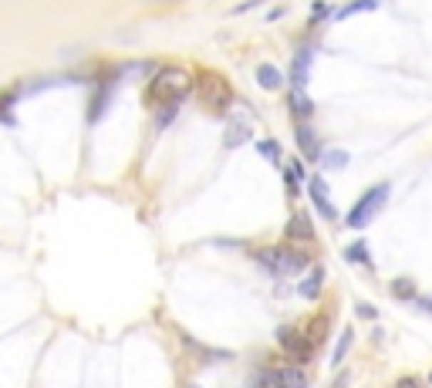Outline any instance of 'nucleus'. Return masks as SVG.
Segmentation results:
<instances>
[{
    "label": "nucleus",
    "mask_w": 432,
    "mask_h": 388,
    "mask_svg": "<svg viewBox=\"0 0 432 388\" xmlns=\"http://www.w3.org/2000/svg\"><path fill=\"white\" fill-rule=\"evenodd\" d=\"M192 91V78L190 71H182V68H163L159 75L153 78V85H149V102L153 105H182L186 98H190Z\"/></svg>",
    "instance_id": "1"
},
{
    "label": "nucleus",
    "mask_w": 432,
    "mask_h": 388,
    "mask_svg": "<svg viewBox=\"0 0 432 388\" xmlns=\"http://www.w3.org/2000/svg\"><path fill=\"white\" fill-rule=\"evenodd\" d=\"M254 257L270 273H301L311 267V260L301 250H294V246H267V250H257Z\"/></svg>",
    "instance_id": "2"
},
{
    "label": "nucleus",
    "mask_w": 432,
    "mask_h": 388,
    "mask_svg": "<svg viewBox=\"0 0 432 388\" xmlns=\"http://www.w3.org/2000/svg\"><path fill=\"white\" fill-rule=\"evenodd\" d=\"M192 88H196V95L203 98V105L210 112H227L230 105H233V88H230V81L223 75H216V71H200Z\"/></svg>",
    "instance_id": "3"
},
{
    "label": "nucleus",
    "mask_w": 432,
    "mask_h": 388,
    "mask_svg": "<svg viewBox=\"0 0 432 388\" xmlns=\"http://www.w3.org/2000/svg\"><path fill=\"white\" fill-rule=\"evenodd\" d=\"M389 193H392V186H389V182H379V186H371L369 193H365V196H361V199L355 203V206H351V213L344 216V223H348L351 230H365V226H369V223L381 213V206L389 203Z\"/></svg>",
    "instance_id": "4"
},
{
    "label": "nucleus",
    "mask_w": 432,
    "mask_h": 388,
    "mask_svg": "<svg viewBox=\"0 0 432 388\" xmlns=\"http://www.w3.org/2000/svg\"><path fill=\"white\" fill-rule=\"evenodd\" d=\"M280 348L287 351V355H291L294 362L297 365H304V362H311V355H314V345H311V341H307V335L304 331H301V327H280Z\"/></svg>",
    "instance_id": "5"
},
{
    "label": "nucleus",
    "mask_w": 432,
    "mask_h": 388,
    "mask_svg": "<svg viewBox=\"0 0 432 388\" xmlns=\"http://www.w3.org/2000/svg\"><path fill=\"white\" fill-rule=\"evenodd\" d=\"M294 135H297V145H301V152H304L307 162H318L321 152H324L318 142V132L311 129L307 122H297V125H294Z\"/></svg>",
    "instance_id": "6"
},
{
    "label": "nucleus",
    "mask_w": 432,
    "mask_h": 388,
    "mask_svg": "<svg viewBox=\"0 0 432 388\" xmlns=\"http://www.w3.org/2000/svg\"><path fill=\"white\" fill-rule=\"evenodd\" d=\"M307 189H311V199H314V206H318L321 216H324V220H334L338 209H334V203H331V193H328V186H324V179L314 176V179L307 182Z\"/></svg>",
    "instance_id": "7"
},
{
    "label": "nucleus",
    "mask_w": 432,
    "mask_h": 388,
    "mask_svg": "<svg viewBox=\"0 0 432 388\" xmlns=\"http://www.w3.org/2000/svg\"><path fill=\"white\" fill-rule=\"evenodd\" d=\"M274 385L277 388H307V372L301 365H284L274 368Z\"/></svg>",
    "instance_id": "8"
},
{
    "label": "nucleus",
    "mask_w": 432,
    "mask_h": 388,
    "mask_svg": "<svg viewBox=\"0 0 432 388\" xmlns=\"http://www.w3.org/2000/svg\"><path fill=\"white\" fill-rule=\"evenodd\" d=\"M311 58H314V48H311V44H301V51L294 54V65H291L294 88H304V85H307V71H311Z\"/></svg>",
    "instance_id": "9"
},
{
    "label": "nucleus",
    "mask_w": 432,
    "mask_h": 388,
    "mask_svg": "<svg viewBox=\"0 0 432 388\" xmlns=\"http://www.w3.org/2000/svg\"><path fill=\"white\" fill-rule=\"evenodd\" d=\"M250 122L247 118H233L227 125V132H223V149H240L247 139H250Z\"/></svg>",
    "instance_id": "10"
},
{
    "label": "nucleus",
    "mask_w": 432,
    "mask_h": 388,
    "mask_svg": "<svg viewBox=\"0 0 432 388\" xmlns=\"http://www.w3.org/2000/svg\"><path fill=\"white\" fill-rule=\"evenodd\" d=\"M287 240H297V243H311L314 240V226H311V220H307L304 213L291 216V223H287Z\"/></svg>",
    "instance_id": "11"
},
{
    "label": "nucleus",
    "mask_w": 432,
    "mask_h": 388,
    "mask_svg": "<svg viewBox=\"0 0 432 388\" xmlns=\"http://www.w3.org/2000/svg\"><path fill=\"white\" fill-rule=\"evenodd\" d=\"M257 85L264 91H277L280 85H284V75H280L277 65H260L257 68Z\"/></svg>",
    "instance_id": "12"
},
{
    "label": "nucleus",
    "mask_w": 432,
    "mask_h": 388,
    "mask_svg": "<svg viewBox=\"0 0 432 388\" xmlns=\"http://www.w3.org/2000/svg\"><path fill=\"white\" fill-rule=\"evenodd\" d=\"M321 284H324V271H321V267H311V273L301 280V298L318 300L321 298Z\"/></svg>",
    "instance_id": "13"
},
{
    "label": "nucleus",
    "mask_w": 432,
    "mask_h": 388,
    "mask_svg": "<svg viewBox=\"0 0 432 388\" xmlns=\"http://www.w3.org/2000/svg\"><path fill=\"white\" fill-rule=\"evenodd\" d=\"M291 112L301 118V122H307V118L314 115V102L307 98L304 88H294V95H291Z\"/></svg>",
    "instance_id": "14"
},
{
    "label": "nucleus",
    "mask_w": 432,
    "mask_h": 388,
    "mask_svg": "<svg viewBox=\"0 0 432 388\" xmlns=\"http://www.w3.org/2000/svg\"><path fill=\"white\" fill-rule=\"evenodd\" d=\"M328 327H331V318H328V314H318V318L311 321V327H307V331H304V335H307V341H311V345L318 348L321 341H324V335H328Z\"/></svg>",
    "instance_id": "15"
},
{
    "label": "nucleus",
    "mask_w": 432,
    "mask_h": 388,
    "mask_svg": "<svg viewBox=\"0 0 432 388\" xmlns=\"http://www.w3.org/2000/svg\"><path fill=\"white\" fill-rule=\"evenodd\" d=\"M112 102V85H102V88L95 91V105H91V112H88V118L91 122H98L102 118V112H105V105Z\"/></svg>",
    "instance_id": "16"
},
{
    "label": "nucleus",
    "mask_w": 432,
    "mask_h": 388,
    "mask_svg": "<svg viewBox=\"0 0 432 388\" xmlns=\"http://www.w3.org/2000/svg\"><path fill=\"white\" fill-rule=\"evenodd\" d=\"M351 341H355V331H351V327H344L341 337H338V348H334V355H331V365L344 362V355H348V348H351Z\"/></svg>",
    "instance_id": "17"
},
{
    "label": "nucleus",
    "mask_w": 432,
    "mask_h": 388,
    "mask_svg": "<svg viewBox=\"0 0 432 388\" xmlns=\"http://www.w3.org/2000/svg\"><path fill=\"white\" fill-rule=\"evenodd\" d=\"M321 166L324 169H344L348 166V152H344V149H328V152H321Z\"/></svg>",
    "instance_id": "18"
},
{
    "label": "nucleus",
    "mask_w": 432,
    "mask_h": 388,
    "mask_svg": "<svg viewBox=\"0 0 432 388\" xmlns=\"http://www.w3.org/2000/svg\"><path fill=\"white\" fill-rule=\"evenodd\" d=\"M344 257H348V263H361V267H369V263H371V257H369V246L361 243V240H358V243H351V246H348V250H344Z\"/></svg>",
    "instance_id": "19"
},
{
    "label": "nucleus",
    "mask_w": 432,
    "mask_h": 388,
    "mask_svg": "<svg viewBox=\"0 0 432 388\" xmlns=\"http://www.w3.org/2000/svg\"><path fill=\"white\" fill-rule=\"evenodd\" d=\"M257 152H260V159H267V162H280V142L277 139H260V142H257Z\"/></svg>",
    "instance_id": "20"
},
{
    "label": "nucleus",
    "mask_w": 432,
    "mask_h": 388,
    "mask_svg": "<svg viewBox=\"0 0 432 388\" xmlns=\"http://www.w3.org/2000/svg\"><path fill=\"white\" fill-rule=\"evenodd\" d=\"M301 182H304V162L294 159L291 166H287V189H297Z\"/></svg>",
    "instance_id": "21"
},
{
    "label": "nucleus",
    "mask_w": 432,
    "mask_h": 388,
    "mask_svg": "<svg viewBox=\"0 0 432 388\" xmlns=\"http://www.w3.org/2000/svg\"><path fill=\"white\" fill-rule=\"evenodd\" d=\"M176 115H179V105H163V108H159V115H155V129H165Z\"/></svg>",
    "instance_id": "22"
},
{
    "label": "nucleus",
    "mask_w": 432,
    "mask_h": 388,
    "mask_svg": "<svg viewBox=\"0 0 432 388\" xmlns=\"http://www.w3.org/2000/svg\"><path fill=\"white\" fill-rule=\"evenodd\" d=\"M379 7V0H355V4H348L338 17H351V14H358V11H375Z\"/></svg>",
    "instance_id": "23"
},
{
    "label": "nucleus",
    "mask_w": 432,
    "mask_h": 388,
    "mask_svg": "<svg viewBox=\"0 0 432 388\" xmlns=\"http://www.w3.org/2000/svg\"><path fill=\"white\" fill-rule=\"evenodd\" d=\"M392 294H395V298L416 300V284H412V280H395V284H392Z\"/></svg>",
    "instance_id": "24"
},
{
    "label": "nucleus",
    "mask_w": 432,
    "mask_h": 388,
    "mask_svg": "<svg viewBox=\"0 0 432 388\" xmlns=\"http://www.w3.org/2000/svg\"><path fill=\"white\" fill-rule=\"evenodd\" d=\"M328 14H331V7H328V4H321V0H318V4H314V17H311V24H321V21H324Z\"/></svg>",
    "instance_id": "25"
},
{
    "label": "nucleus",
    "mask_w": 432,
    "mask_h": 388,
    "mask_svg": "<svg viewBox=\"0 0 432 388\" xmlns=\"http://www.w3.org/2000/svg\"><path fill=\"white\" fill-rule=\"evenodd\" d=\"M358 318H365V321H375V318H379V310L371 308V304H358Z\"/></svg>",
    "instance_id": "26"
},
{
    "label": "nucleus",
    "mask_w": 432,
    "mask_h": 388,
    "mask_svg": "<svg viewBox=\"0 0 432 388\" xmlns=\"http://www.w3.org/2000/svg\"><path fill=\"white\" fill-rule=\"evenodd\" d=\"M395 388H422V385H419V378H402Z\"/></svg>",
    "instance_id": "27"
},
{
    "label": "nucleus",
    "mask_w": 432,
    "mask_h": 388,
    "mask_svg": "<svg viewBox=\"0 0 432 388\" xmlns=\"http://www.w3.org/2000/svg\"><path fill=\"white\" fill-rule=\"evenodd\" d=\"M277 17H284V7H274V11L267 14V21H277Z\"/></svg>",
    "instance_id": "28"
},
{
    "label": "nucleus",
    "mask_w": 432,
    "mask_h": 388,
    "mask_svg": "<svg viewBox=\"0 0 432 388\" xmlns=\"http://www.w3.org/2000/svg\"><path fill=\"white\" fill-rule=\"evenodd\" d=\"M429 385H432V375H429Z\"/></svg>",
    "instance_id": "29"
},
{
    "label": "nucleus",
    "mask_w": 432,
    "mask_h": 388,
    "mask_svg": "<svg viewBox=\"0 0 432 388\" xmlns=\"http://www.w3.org/2000/svg\"><path fill=\"white\" fill-rule=\"evenodd\" d=\"M190 388H196V385H190Z\"/></svg>",
    "instance_id": "30"
}]
</instances>
